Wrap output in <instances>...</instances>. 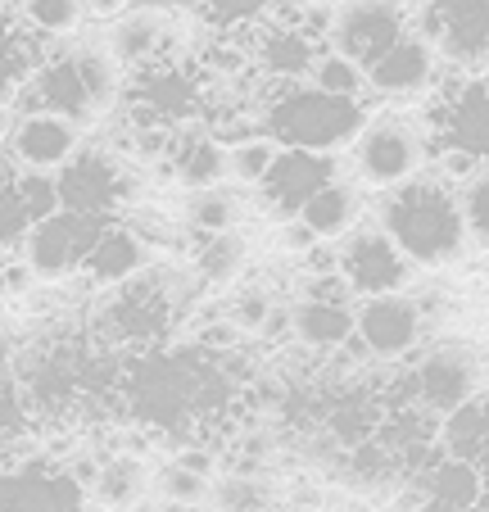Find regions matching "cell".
Listing matches in <instances>:
<instances>
[{"label": "cell", "mask_w": 489, "mask_h": 512, "mask_svg": "<svg viewBox=\"0 0 489 512\" xmlns=\"http://www.w3.org/2000/svg\"><path fill=\"white\" fill-rule=\"evenodd\" d=\"M372 218L413 259L417 272L453 268L462 254H471L467 223H462V200H458V177H449L444 168H426V173L381 191L372 204Z\"/></svg>", "instance_id": "cell-1"}, {"label": "cell", "mask_w": 489, "mask_h": 512, "mask_svg": "<svg viewBox=\"0 0 489 512\" xmlns=\"http://www.w3.org/2000/svg\"><path fill=\"white\" fill-rule=\"evenodd\" d=\"M118 91H123V68L105 50V41L73 32V37L50 41L46 59L37 64L14 109H41L77 127H91L118 109Z\"/></svg>", "instance_id": "cell-2"}, {"label": "cell", "mask_w": 489, "mask_h": 512, "mask_svg": "<svg viewBox=\"0 0 489 512\" xmlns=\"http://www.w3.org/2000/svg\"><path fill=\"white\" fill-rule=\"evenodd\" d=\"M204 100H209V55L200 41H186V46L127 68L118 114L136 132L173 136L204 123Z\"/></svg>", "instance_id": "cell-3"}, {"label": "cell", "mask_w": 489, "mask_h": 512, "mask_svg": "<svg viewBox=\"0 0 489 512\" xmlns=\"http://www.w3.org/2000/svg\"><path fill=\"white\" fill-rule=\"evenodd\" d=\"M177 309H182V295H177L173 272L154 259L145 272L100 290L87 327L118 354H141V349L168 345L177 327Z\"/></svg>", "instance_id": "cell-4"}, {"label": "cell", "mask_w": 489, "mask_h": 512, "mask_svg": "<svg viewBox=\"0 0 489 512\" xmlns=\"http://www.w3.org/2000/svg\"><path fill=\"white\" fill-rule=\"evenodd\" d=\"M431 159L449 177L489 164V73H449L422 96Z\"/></svg>", "instance_id": "cell-5"}, {"label": "cell", "mask_w": 489, "mask_h": 512, "mask_svg": "<svg viewBox=\"0 0 489 512\" xmlns=\"http://www.w3.org/2000/svg\"><path fill=\"white\" fill-rule=\"evenodd\" d=\"M376 105H358V100H340L317 91L308 78L281 82L268 91L263 105V132L281 145V150H313V155H345L358 127L367 123Z\"/></svg>", "instance_id": "cell-6"}, {"label": "cell", "mask_w": 489, "mask_h": 512, "mask_svg": "<svg viewBox=\"0 0 489 512\" xmlns=\"http://www.w3.org/2000/svg\"><path fill=\"white\" fill-rule=\"evenodd\" d=\"M340 159H345V173L372 195L426 173L435 159H431V136H426L422 109L413 105L372 109Z\"/></svg>", "instance_id": "cell-7"}, {"label": "cell", "mask_w": 489, "mask_h": 512, "mask_svg": "<svg viewBox=\"0 0 489 512\" xmlns=\"http://www.w3.org/2000/svg\"><path fill=\"white\" fill-rule=\"evenodd\" d=\"M394 404H417L431 417H449L467 399L485 395V358L462 340H435L390 372Z\"/></svg>", "instance_id": "cell-8"}, {"label": "cell", "mask_w": 489, "mask_h": 512, "mask_svg": "<svg viewBox=\"0 0 489 512\" xmlns=\"http://www.w3.org/2000/svg\"><path fill=\"white\" fill-rule=\"evenodd\" d=\"M55 186L64 209L96 213V218H123L141 200L132 155L100 141H82V150L55 168Z\"/></svg>", "instance_id": "cell-9"}, {"label": "cell", "mask_w": 489, "mask_h": 512, "mask_svg": "<svg viewBox=\"0 0 489 512\" xmlns=\"http://www.w3.org/2000/svg\"><path fill=\"white\" fill-rule=\"evenodd\" d=\"M431 336V304L413 290H385L354 300V345L372 363H403Z\"/></svg>", "instance_id": "cell-10"}, {"label": "cell", "mask_w": 489, "mask_h": 512, "mask_svg": "<svg viewBox=\"0 0 489 512\" xmlns=\"http://www.w3.org/2000/svg\"><path fill=\"white\" fill-rule=\"evenodd\" d=\"M413 28L449 73H489V0H417Z\"/></svg>", "instance_id": "cell-11"}, {"label": "cell", "mask_w": 489, "mask_h": 512, "mask_svg": "<svg viewBox=\"0 0 489 512\" xmlns=\"http://www.w3.org/2000/svg\"><path fill=\"white\" fill-rule=\"evenodd\" d=\"M191 28H195L191 0L186 5H173V0H136L132 10H123L118 19L100 23L96 37L105 41V50L127 73L132 64H145V59L163 55V50L186 46Z\"/></svg>", "instance_id": "cell-12"}, {"label": "cell", "mask_w": 489, "mask_h": 512, "mask_svg": "<svg viewBox=\"0 0 489 512\" xmlns=\"http://www.w3.org/2000/svg\"><path fill=\"white\" fill-rule=\"evenodd\" d=\"M331 245H336V272L345 277V286L354 290V300H363V295H385V290H413V281H417L413 259L390 241V232L376 223L372 213H363V218Z\"/></svg>", "instance_id": "cell-13"}, {"label": "cell", "mask_w": 489, "mask_h": 512, "mask_svg": "<svg viewBox=\"0 0 489 512\" xmlns=\"http://www.w3.org/2000/svg\"><path fill=\"white\" fill-rule=\"evenodd\" d=\"M109 223H114V218H96V213H77V209H64V204H59L55 213H46V218L32 227L28 241L19 245V254L41 286L77 281L91 245L100 241V232H105Z\"/></svg>", "instance_id": "cell-14"}, {"label": "cell", "mask_w": 489, "mask_h": 512, "mask_svg": "<svg viewBox=\"0 0 489 512\" xmlns=\"http://www.w3.org/2000/svg\"><path fill=\"white\" fill-rule=\"evenodd\" d=\"M87 503V485L55 449H32L0 467V512H82Z\"/></svg>", "instance_id": "cell-15"}, {"label": "cell", "mask_w": 489, "mask_h": 512, "mask_svg": "<svg viewBox=\"0 0 489 512\" xmlns=\"http://www.w3.org/2000/svg\"><path fill=\"white\" fill-rule=\"evenodd\" d=\"M408 32H413V0H336L326 46L345 50L349 59L372 68Z\"/></svg>", "instance_id": "cell-16"}, {"label": "cell", "mask_w": 489, "mask_h": 512, "mask_svg": "<svg viewBox=\"0 0 489 512\" xmlns=\"http://www.w3.org/2000/svg\"><path fill=\"white\" fill-rule=\"evenodd\" d=\"M336 173H345V159L340 155H313V150H281L277 164L268 168L259 186H254V200L272 213V218H295L317 191Z\"/></svg>", "instance_id": "cell-17"}, {"label": "cell", "mask_w": 489, "mask_h": 512, "mask_svg": "<svg viewBox=\"0 0 489 512\" xmlns=\"http://www.w3.org/2000/svg\"><path fill=\"white\" fill-rule=\"evenodd\" d=\"M444 64L431 50V41L422 32H408L403 41H394L372 68H367V82H372L376 100H390V105H417L426 91L440 82Z\"/></svg>", "instance_id": "cell-18"}, {"label": "cell", "mask_w": 489, "mask_h": 512, "mask_svg": "<svg viewBox=\"0 0 489 512\" xmlns=\"http://www.w3.org/2000/svg\"><path fill=\"white\" fill-rule=\"evenodd\" d=\"M87 141V127L68 123L59 114H41V109H14V127L5 136V150L19 159L23 168H41V173H55L59 164L82 150Z\"/></svg>", "instance_id": "cell-19"}, {"label": "cell", "mask_w": 489, "mask_h": 512, "mask_svg": "<svg viewBox=\"0 0 489 512\" xmlns=\"http://www.w3.org/2000/svg\"><path fill=\"white\" fill-rule=\"evenodd\" d=\"M154 259H159V254H154L150 245L123 223V218H114V223L100 232V241L91 245V254H87V263H82V272H77V281H82L91 295H100V290H109V286H118V281L136 277V272H145Z\"/></svg>", "instance_id": "cell-20"}, {"label": "cell", "mask_w": 489, "mask_h": 512, "mask_svg": "<svg viewBox=\"0 0 489 512\" xmlns=\"http://www.w3.org/2000/svg\"><path fill=\"white\" fill-rule=\"evenodd\" d=\"M50 41L41 28H32L19 5L0 10V105H19L23 87L32 82L37 64L46 59Z\"/></svg>", "instance_id": "cell-21"}, {"label": "cell", "mask_w": 489, "mask_h": 512, "mask_svg": "<svg viewBox=\"0 0 489 512\" xmlns=\"http://www.w3.org/2000/svg\"><path fill=\"white\" fill-rule=\"evenodd\" d=\"M163 173L173 177L182 191L227 182V141H218L204 123L173 132L168 145H163Z\"/></svg>", "instance_id": "cell-22"}, {"label": "cell", "mask_w": 489, "mask_h": 512, "mask_svg": "<svg viewBox=\"0 0 489 512\" xmlns=\"http://www.w3.org/2000/svg\"><path fill=\"white\" fill-rule=\"evenodd\" d=\"M290 340L308 354H336L354 340V300L340 295H295L290 304Z\"/></svg>", "instance_id": "cell-23"}, {"label": "cell", "mask_w": 489, "mask_h": 512, "mask_svg": "<svg viewBox=\"0 0 489 512\" xmlns=\"http://www.w3.org/2000/svg\"><path fill=\"white\" fill-rule=\"evenodd\" d=\"M59 209V186L55 173H41V168H23L19 182L10 191H0V254L19 250L28 241V232Z\"/></svg>", "instance_id": "cell-24"}, {"label": "cell", "mask_w": 489, "mask_h": 512, "mask_svg": "<svg viewBox=\"0 0 489 512\" xmlns=\"http://www.w3.org/2000/svg\"><path fill=\"white\" fill-rule=\"evenodd\" d=\"M14 349L0 340V467L14 463V458L32 454L41 440V426L32 417V404L23 395V381L14 372Z\"/></svg>", "instance_id": "cell-25"}, {"label": "cell", "mask_w": 489, "mask_h": 512, "mask_svg": "<svg viewBox=\"0 0 489 512\" xmlns=\"http://www.w3.org/2000/svg\"><path fill=\"white\" fill-rule=\"evenodd\" d=\"M295 218L317 236V241H340V236L363 218V186H358L349 173H336Z\"/></svg>", "instance_id": "cell-26"}, {"label": "cell", "mask_w": 489, "mask_h": 512, "mask_svg": "<svg viewBox=\"0 0 489 512\" xmlns=\"http://www.w3.org/2000/svg\"><path fill=\"white\" fill-rule=\"evenodd\" d=\"M240 213H245L240 186H231V182L200 186V191H186V200H182V232L191 241L240 232Z\"/></svg>", "instance_id": "cell-27"}, {"label": "cell", "mask_w": 489, "mask_h": 512, "mask_svg": "<svg viewBox=\"0 0 489 512\" xmlns=\"http://www.w3.org/2000/svg\"><path fill=\"white\" fill-rule=\"evenodd\" d=\"M150 467L136 454H105L100 458V476L91 481L87 499L105 512H132L136 503L150 494Z\"/></svg>", "instance_id": "cell-28"}, {"label": "cell", "mask_w": 489, "mask_h": 512, "mask_svg": "<svg viewBox=\"0 0 489 512\" xmlns=\"http://www.w3.org/2000/svg\"><path fill=\"white\" fill-rule=\"evenodd\" d=\"M308 82H313L317 91H326V96L376 105L372 82H367V68L358 64V59H349L345 50H336V46H322V55H317L313 68H308Z\"/></svg>", "instance_id": "cell-29"}, {"label": "cell", "mask_w": 489, "mask_h": 512, "mask_svg": "<svg viewBox=\"0 0 489 512\" xmlns=\"http://www.w3.org/2000/svg\"><path fill=\"white\" fill-rule=\"evenodd\" d=\"M277 485L259 472H245V467H231V472L213 476V494L209 508L218 512H272L277 508Z\"/></svg>", "instance_id": "cell-30"}, {"label": "cell", "mask_w": 489, "mask_h": 512, "mask_svg": "<svg viewBox=\"0 0 489 512\" xmlns=\"http://www.w3.org/2000/svg\"><path fill=\"white\" fill-rule=\"evenodd\" d=\"M485 435H489V390L467 399L462 408H453L449 417H440V445H444V454H453V458H471V463H476Z\"/></svg>", "instance_id": "cell-31"}, {"label": "cell", "mask_w": 489, "mask_h": 512, "mask_svg": "<svg viewBox=\"0 0 489 512\" xmlns=\"http://www.w3.org/2000/svg\"><path fill=\"white\" fill-rule=\"evenodd\" d=\"M150 494L168 499L173 508L200 512V508H209L213 476H209V472H195V467H186L182 458H168L163 467H154V476H150Z\"/></svg>", "instance_id": "cell-32"}, {"label": "cell", "mask_w": 489, "mask_h": 512, "mask_svg": "<svg viewBox=\"0 0 489 512\" xmlns=\"http://www.w3.org/2000/svg\"><path fill=\"white\" fill-rule=\"evenodd\" d=\"M277 0H191L195 19L209 37H245Z\"/></svg>", "instance_id": "cell-33"}, {"label": "cell", "mask_w": 489, "mask_h": 512, "mask_svg": "<svg viewBox=\"0 0 489 512\" xmlns=\"http://www.w3.org/2000/svg\"><path fill=\"white\" fill-rule=\"evenodd\" d=\"M277 155H281V145L268 132H250V136H240V141H227V182L254 191L268 177V168L277 164Z\"/></svg>", "instance_id": "cell-34"}, {"label": "cell", "mask_w": 489, "mask_h": 512, "mask_svg": "<svg viewBox=\"0 0 489 512\" xmlns=\"http://www.w3.org/2000/svg\"><path fill=\"white\" fill-rule=\"evenodd\" d=\"M191 268L204 281H236L240 268H245V241H240V232L191 241Z\"/></svg>", "instance_id": "cell-35"}, {"label": "cell", "mask_w": 489, "mask_h": 512, "mask_svg": "<svg viewBox=\"0 0 489 512\" xmlns=\"http://www.w3.org/2000/svg\"><path fill=\"white\" fill-rule=\"evenodd\" d=\"M458 200L462 223H467V245L476 254H489V164L458 177Z\"/></svg>", "instance_id": "cell-36"}, {"label": "cell", "mask_w": 489, "mask_h": 512, "mask_svg": "<svg viewBox=\"0 0 489 512\" xmlns=\"http://www.w3.org/2000/svg\"><path fill=\"white\" fill-rule=\"evenodd\" d=\"M19 10L46 37H73L87 23V0H19Z\"/></svg>", "instance_id": "cell-37"}, {"label": "cell", "mask_w": 489, "mask_h": 512, "mask_svg": "<svg viewBox=\"0 0 489 512\" xmlns=\"http://www.w3.org/2000/svg\"><path fill=\"white\" fill-rule=\"evenodd\" d=\"M37 286V277H32V268L23 263L19 250L0 254V300L5 304H23V295Z\"/></svg>", "instance_id": "cell-38"}, {"label": "cell", "mask_w": 489, "mask_h": 512, "mask_svg": "<svg viewBox=\"0 0 489 512\" xmlns=\"http://www.w3.org/2000/svg\"><path fill=\"white\" fill-rule=\"evenodd\" d=\"M136 0H87V19H96V23H109V19H118L123 10H132Z\"/></svg>", "instance_id": "cell-39"}, {"label": "cell", "mask_w": 489, "mask_h": 512, "mask_svg": "<svg viewBox=\"0 0 489 512\" xmlns=\"http://www.w3.org/2000/svg\"><path fill=\"white\" fill-rule=\"evenodd\" d=\"M19 173H23V164L5 150V145H0V191H10V186L19 182Z\"/></svg>", "instance_id": "cell-40"}, {"label": "cell", "mask_w": 489, "mask_h": 512, "mask_svg": "<svg viewBox=\"0 0 489 512\" xmlns=\"http://www.w3.org/2000/svg\"><path fill=\"white\" fill-rule=\"evenodd\" d=\"M132 512H186V508H173V503H168V499H159V494H145V499L136 503Z\"/></svg>", "instance_id": "cell-41"}, {"label": "cell", "mask_w": 489, "mask_h": 512, "mask_svg": "<svg viewBox=\"0 0 489 512\" xmlns=\"http://www.w3.org/2000/svg\"><path fill=\"white\" fill-rule=\"evenodd\" d=\"M476 467H480V476H485V485H489V435H485V445H480V454H476Z\"/></svg>", "instance_id": "cell-42"}, {"label": "cell", "mask_w": 489, "mask_h": 512, "mask_svg": "<svg viewBox=\"0 0 489 512\" xmlns=\"http://www.w3.org/2000/svg\"><path fill=\"white\" fill-rule=\"evenodd\" d=\"M272 512H313V508H308V503H295V499H281Z\"/></svg>", "instance_id": "cell-43"}, {"label": "cell", "mask_w": 489, "mask_h": 512, "mask_svg": "<svg viewBox=\"0 0 489 512\" xmlns=\"http://www.w3.org/2000/svg\"><path fill=\"white\" fill-rule=\"evenodd\" d=\"M0 331H5V300H0Z\"/></svg>", "instance_id": "cell-44"}, {"label": "cell", "mask_w": 489, "mask_h": 512, "mask_svg": "<svg viewBox=\"0 0 489 512\" xmlns=\"http://www.w3.org/2000/svg\"><path fill=\"white\" fill-rule=\"evenodd\" d=\"M209 512H218V508H209Z\"/></svg>", "instance_id": "cell-45"}]
</instances>
